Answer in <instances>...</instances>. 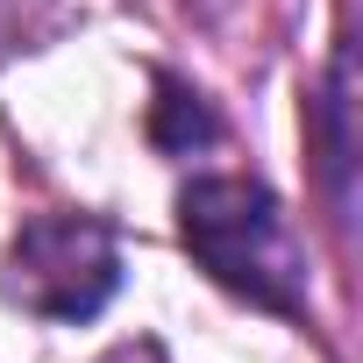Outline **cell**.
I'll return each instance as SVG.
<instances>
[{
    "instance_id": "3957f363",
    "label": "cell",
    "mask_w": 363,
    "mask_h": 363,
    "mask_svg": "<svg viewBox=\"0 0 363 363\" xmlns=\"http://www.w3.org/2000/svg\"><path fill=\"white\" fill-rule=\"evenodd\" d=\"M157 143L164 150H193V143H207L214 135V114H207V100L200 93H186L178 79H157Z\"/></svg>"
},
{
    "instance_id": "6da1fadb",
    "label": "cell",
    "mask_w": 363,
    "mask_h": 363,
    "mask_svg": "<svg viewBox=\"0 0 363 363\" xmlns=\"http://www.w3.org/2000/svg\"><path fill=\"white\" fill-rule=\"evenodd\" d=\"M178 235L214 285L264 313H306V242L257 178H193L178 193Z\"/></svg>"
},
{
    "instance_id": "7a4b0ae2",
    "label": "cell",
    "mask_w": 363,
    "mask_h": 363,
    "mask_svg": "<svg viewBox=\"0 0 363 363\" xmlns=\"http://www.w3.org/2000/svg\"><path fill=\"white\" fill-rule=\"evenodd\" d=\"M121 292V242L93 214H36L0 257V299L36 320H93Z\"/></svg>"
},
{
    "instance_id": "277c9868",
    "label": "cell",
    "mask_w": 363,
    "mask_h": 363,
    "mask_svg": "<svg viewBox=\"0 0 363 363\" xmlns=\"http://www.w3.org/2000/svg\"><path fill=\"white\" fill-rule=\"evenodd\" d=\"M100 363H164V349H157L150 335H135V342H114V349H107Z\"/></svg>"
}]
</instances>
